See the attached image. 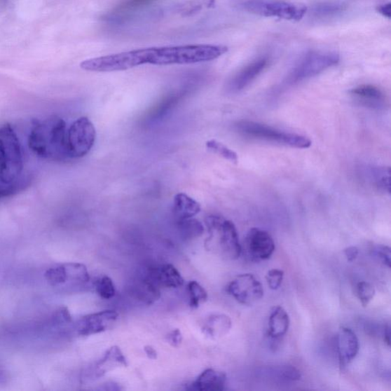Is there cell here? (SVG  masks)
Returning <instances> with one entry per match:
<instances>
[{"mask_svg":"<svg viewBox=\"0 0 391 391\" xmlns=\"http://www.w3.org/2000/svg\"><path fill=\"white\" fill-rule=\"evenodd\" d=\"M95 288L97 294L104 300L114 299L116 287L113 280L108 276H103L96 280Z\"/></svg>","mask_w":391,"mask_h":391,"instance_id":"29","label":"cell"},{"mask_svg":"<svg viewBox=\"0 0 391 391\" xmlns=\"http://www.w3.org/2000/svg\"><path fill=\"white\" fill-rule=\"evenodd\" d=\"M67 128L63 118L52 116L34 123L29 146L36 156L53 161L70 159L67 142Z\"/></svg>","mask_w":391,"mask_h":391,"instance_id":"2","label":"cell"},{"mask_svg":"<svg viewBox=\"0 0 391 391\" xmlns=\"http://www.w3.org/2000/svg\"><path fill=\"white\" fill-rule=\"evenodd\" d=\"M97 131L88 117H81L67 130V142L70 159L86 156L95 146Z\"/></svg>","mask_w":391,"mask_h":391,"instance_id":"7","label":"cell"},{"mask_svg":"<svg viewBox=\"0 0 391 391\" xmlns=\"http://www.w3.org/2000/svg\"><path fill=\"white\" fill-rule=\"evenodd\" d=\"M226 376L224 372L208 369L193 382L192 388L200 391H221L225 389Z\"/></svg>","mask_w":391,"mask_h":391,"instance_id":"19","label":"cell"},{"mask_svg":"<svg viewBox=\"0 0 391 391\" xmlns=\"http://www.w3.org/2000/svg\"><path fill=\"white\" fill-rule=\"evenodd\" d=\"M47 282L55 287H81L90 282L86 266L81 263H65L50 268L46 272Z\"/></svg>","mask_w":391,"mask_h":391,"instance_id":"9","label":"cell"},{"mask_svg":"<svg viewBox=\"0 0 391 391\" xmlns=\"http://www.w3.org/2000/svg\"><path fill=\"white\" fill-rule=\"evenodd\" d=\"M236 130L252 139L265 140L284 144L295 149H308L312 142L305 136L280 131L269 125L252 121H240L235 125Z\"/></svg>","mask_w":391,"mask_h":391,"instance_id":"4","label":"cell"},{"mask_svg":"<svg viewBox=\"0 0 391 391\" xmlns=\"http://www.w3.org/2000/svg\"><path fill=\"white\" fill-rule=\"evenodd\" d=\"M144 351L146 352L149 359L156 360L158 359V352L154 347L151 345L144 346Z\"/></svg>","mask_w":391,"mask_h":391,"instance_id":"39","label":"cell"},{"mask_svg":"<svg viewBox=\"0 0 391 391\" xmlns=\"http://www.w3.org/2000/svg\"><path fill=\"white\" fill-rule=\"evenodd\" d=\"M290 327V318L287 312L280 306L272 309L268 324V335L271 338L284 337Z\"/></svg>","mask_w":391,"mask_h":391,"instance_id":"22","label":"cell"},{"mask_svg":"<svg viewBox=\"0 0 391 391\" xmlns=\"http://www.w3.org/2000/svg\"><path fill=\"white\" fill-rule=\"evenodd\" d=\"M245 251L254 261L269 259L275 250L273 238L266 231L259 228L250 229L245 237Z\"/></svg>","mask_w":391,"mask_h":391,"instance_id":"11","label":"cell"},{"mask_svg":"<svg viewBox=\"0 0 391 391\" xmlns=\"http://www.w3.org/2000/svg\"><path fill=\"white\" fill-rule=\"evenodd\" d=\"M226 291L237 302L247 306L256 303L263 296L260 280L252 274L238 275L228 284Z\"/></svg>","mask_w":391,"mask_h":391,"instance_id":"10","label":"cell"},{"mask_svg":"<svg viewBox=\"0 0 391 391\" xmlns=\"http://www.w3.org/2000/svg\"><path fill=\"white\" fill-rule=\"evenodd\" d=\"M336 343L340 366L345 367L359 352V338L351 329L341 327L338 331Z\"/></svg>","mask_w":391,"mask_h":391,"instance_id":"13","label":"cell"},{"mask_svg":"<svg viewBox=\"0 0 391 391\" xmlns=\"http://www.w3.org/2000/svg\"><path fill=\"white\" fill-rule=\"evenodd\" d=\"M160 287L149 277L146 273L134 280L131 287L132 295L136 300L151 305L159 300Z\"/></svg>","mask_w":391,"mask_h":391,"instance_id":"18","label":"cell"},{"mask_svg":"<svg viewBox=\"0 0 391 391\" xmlns=\"http://www.w3.org/2000/svg\"><path fill=\"white\" fill-rule=\"evenodd\" d=\"M351 95L365 106L372 108L384 107L385 96L376 86L370 84L361 85L350 91Z\"/></svg>","mask_w":391,"mask_h":391,"instance_id":"20","label":"cell"},{"mask_svg":"<svg viewBox=\"0 0 391 391\" xmlns=\"http://www.w3.org/2000/svg\"><path fill=\"white\" fill-rule=\"evenodd\" d=\"M206 146L210 151L229 161H231V163H238V159H239V158H238L236 153L233 150L225 146L224 144L215 139H211L207 142Z\"/></svg>","mask_w":391,"mask_h":391,"instance_id":"30","label":"cell"},{"mask_svg":"<svg viewBox=\"0 0 391 391\" xmlns=\"http://www.w3.org/2000/svg\"><path fill=\"white\" fill-rule=\"evenodd\" d=\"M114 310H104L82 317L75 326L76 334L81 336L97 335L111 327L118 319Z\"/></svg>","mask_w":391,"mask_h":391,"instance_id":"12","label":"cell"},{"mask_svg":"<svg viewBox=\"0 0 391 391\" xmlns=\"http://www.w3.org/2000/svg\"><path fill=\"white\" fill-rule=\"evenodd\" d=\"M390 167H375L371 170V177L378 188L387 193H390Z\"/></svg>","mask_w":391,"mask_h":391,"instance_id":"31","label":"cell"},{"mask_svg":"<svg viewBox=\"0 0 391 391\" xmlns=\"http://www.w3.org/2000/svg\"><path fill=\"white\" fill-rule=\"evenodd\" d=\"M210 237L208 240L217 238L221 256L228 260H236L241 256L242 248L239 235L234 224L217 216H210L206 219Z\"/></svg>","mask_w":391,"mask_h":391,"instance_id":"5","label":"cell"},{"mask_svg":"<svg viewBox=\"0 0 391 391\" xmlns=\"http://www.w3.org/2000/svg\"><path fill=\"white\" fill-rule=\"evenodd\" d=\"M22 150L12 126H0V182L12 184L20 179L23 170Z\"/></svg>","mask_w":391,"mask_h":391,"instance_id":"3","label":"cell"},{"mask_svg":"<svg viewBox=\"0 0 391 391\" xmlns=\"http://www.w3.org/2000/svg\"><path fill=\"white\" fill-rule=\"evenodd\" d=\"M227 52V47L214 45L147 48L88 59L81 67L90 72H115L144 64H197L216 60Z\"/></svg>","mask_w":391,"mask_h":391,"instance_id":"1","label":"cell"},{"mask_svg":"<svg viewBox=\"0 0 391 391\" xmlns=\"http://www.w3.org/2000/svg\"><path fill=\"white\" fill-rule=\"evenodd\" d=\"M231 328V317L225 314H214L206 320L202 327V331L211 339H219L227 335Z\"/></svg>","mask_w":391,"mask_h":391,"instance_id":"23","label":"cell"},{"mask_svg":"<svg viewBox=\"0 0 391 391\" xmlns=\"http://www.w3.org/2000/svg\"><path fill=\"white\" fill-rule=\"evenodd\" d=\"M178 231L185 241H191L200 238L205 231L203 225L193 218L178 221Z\"/></svg>","mask_w":391,"mask_h":391,"instance_id":"24","label":"cell"},{"mask_svg":"<svg viewBox=\"0 0 391 391\" xmlns=\"http://www.w3.org/2000/svg\"><path fill=\"white\" fill-rule=\"evenodd\" d=\"M268 64V58L261 57L245 67L228 83V90L235 92L247 88L266 69Z\"/></svg>","mask_w":391,"mask_h":391,"instance_id":"16","label":"cell"},{"mask_svg":"<svg viewBox=\"0 0 391 391\" xmlns=\"http://www.w3.org/2000/svg\"><path fill=\"white\" fill-rule=\"evenodd\" d=\"M383 337L385 343L390 347V326H386L383 330Z\"/></svg>","mask_w":391,"mask_h":391,"instance_id":"40","label":"cell"},{"mask_svg":"<svg viewBox=\"0 0 391 391\" xmlns=\"http://www.w3.org/2000/svg\"><path fill=\"white\" fill-rule=\"evenodd\" d=\"M167 342L174 348L179 347L183 342V335L180 329H175L170 331L167 336Z\"/></svg>","mask_w":391,"mask_h":391,"instance_id":"36","label":"cell"},{"mask_svg":"<svg viewBox=\"0 0 391 391\" xmlns=\"http://www.w3.org/2000/svg\"><path fill=\"white\" fill-rule=\"evenodd\" d=\"M377 11L382 15L390 19L391 17V4L390 3L380 5L377 7Z\"/></svg>","mask_w":391,"mask_h":391,"instance_id":"38","label":"cell"},{"mask_svg":"<svg viewBox=\"0 0 391 391\" xmlns=\"http://www.w3.org/2000/svg\"><path fill=\"white\" fill-rule=\"evenodd\" d=\"M339 55L331 52H312L296 65L288 81L296 83L315 76L339 62Z\"/></svg>","mask_w":391,"mask_h":391,"instance_id":"8","label":"cell"},{"mask_svg":"<svg viewBox=\"0 0 391 391\" xmlns=\"http://www.w3.org/2000/svg\"><path fill=\"white\" fill-rule=\"evenodd\" d=\"M376 256L384 263L387 268H390V248L387 245H378L373 249Z\"/></svg>","mask_w":391,"mask_h":391,"instance_id":"34","label":"cell"},{"mask_svg":"<svg viewBox=\"0 0 391 391\" xmlns=\"http://www.w3.org/2000/svg\"><path fill=\"white\" fill-rule=\"evenodd\" d=\"M344 254L348 261L352 262L359 256V250L355 246H350L344 249Z\"/></svg>","mask_w":391,"mask_h":391,"instance_id":"37","label":"cell"},{"mask_svg":"<svg viewBox=\"0 0 391 391\" xmlns=\"http://www.w3.org/2000/svg\"><path fill=\"white\" fill-rule=\"evenodd\" d=\"M215 4V0H188L177 7V12L183 16L197 14L203 8H210Z\"/></svg>","mask_w":391,"mask_h":391,"instance_id":"28","label":"cell"},{"mask_svg":"<svg viewBox=\"0 0 391 391\" xmlns=\"http://www.w3.org/2000/svg\"><path fill=\"white\" fill-rule=\"evenodd\" d=\"M172 211L178 222V221L193 218L199 214L201 206L188 194L179 193L174 198Z\"/></svg>","mask_w":391,"mask_h":391,"instance_id":"21","label":"cell"},{"mask_svg":"<svg viewBox=\"0 0 391 391\" xmlns=\"http://www.w3.org/2000/svg\"><path fill=\"white\" fill-rule=\"evenodd\" d=\"M263 373L269 378L283 381L299 380L301 378V371L292 365L288 364L270 367L263 370Z\"/></svg>","mask_w":391,"mask_h":391,"instance_id":"25","label":"cell"},{"mask_svg":"<svg viewBox=\"0 0 391 391\" xmlns=\"http://www.w3.org/2000/svg\"><path fill=\"white\" fill-rule=\"evenodd\" d=\"M128 363L120 347L116 345L109 348L103 358L100 359L90 371L87 376L92 379H99L106 373L121 367H127Z\"/></svg>","mask_w":391,"mask_h":391,"instance_id":"14","label":"cell"},{"mask_svg":"<svg viewBox=\"0 0 391 391\" xmlns=\"http://www.w3.org/2000/svg\"><path fill=\"white\" fill-rule=\"evenodd\" d=\"M158 0H124L123 2L116 6L111 12L104 17L109 22L121 24L130 20L131 17Z\"/></svg>","mask_w":391,"mask_h":391,"instance_id":"17","label":"cell"},{"mask_svg":"<svg viewBox=\"0 0 391 391\" xmlns=\"http://www.w3.org/2000/svg\"><path fill=\"white\" fill-rule=\"evenodd\" d=\"M240 7L249 13L288 21H300L308 12L302 4L282 0H245Z\"/></svg>","mask_w":391,"mask_h":391,"instance_id":"6","label":"cell"},{"mask_svg":"<svg viewBox=\"0 0 391 391\" xmlns=\"http://www.w3.org/2000/svg\"><path fill=\"white\" fill-rule=\"evenodd\" d=\"M146 273L160 288H179L184 283V280L179 270L171 263L150 268Z\"/></svg>","mask_w":391,"mask_h":391,"instance_id":"15","label":"cell"},{"mask_svg":"<svg viewBox=\"0 0 391 391\" xmlns=\"http://www.w3.org/2000/svg\"><path fill=\"white\" fill-rule=\"evenodd\" d=\"M342 6L337 4H322L316 7L315 13L319 15H329L342 11Z\"/></svg>","mask_w":391,"mask_h":391,"instance_id":"35","label":"cell"},{"mask_svg":"<svg viewBox=\"0 0 391 391\" xmlns=\"http://www.w3.org/2000/svg\"><path fill=\"white\" fill-rule=\"evenodd\" d=\"M188 292L189 304L191 308L193 309L198 308L201 304L205 303L208 299V294L205 288L195 280L188 284Z\"/></svg>","mask_w":391,"mask_h":391,"instance_id":"27","label":"cell"},{"mask_svg":"<svg viewBox=\"0 0 391 391\" xmlns=\"http://www.w3.org/2000/svg\"><path fill=\"white\" fill-rule=\"evenodd\" d=\"M284 277V272L280 269H271L266 275V280L268 287L271 290H277V289L282 284Z\"/></svg>","mask_w":391,"mask_h":391,"instance_id":"33","label":"cell"},{"mask_svg":"<svg viewBox=\"0 0 391 391\" xmlns=\"http://www.w3.org/2000/svg\"><path fill=\"white\" fill-rule=\"evenodd\" d=\"M357 296L364 308L367 307L376 295V288L371 283L361 282L356 287Z\"/></svg>","mask_w":391,"mask_h":391,"instance_id":"32","label":"cell"},{"mask_svg":"<svg viewBox=\"0 0 391 391\" xmlns=\"http://www.w3.org/2000/svg\"><path fill=\"white\" fill-rule=\"evenodd\" d=\"M32 183L30 176H22L19 180L12 184L0 182V200L12 197L27 189Z\"/></svg>","mask_w":391,"mask_h":391,"instance_id":"26","label":"cell"}]
</instances>
